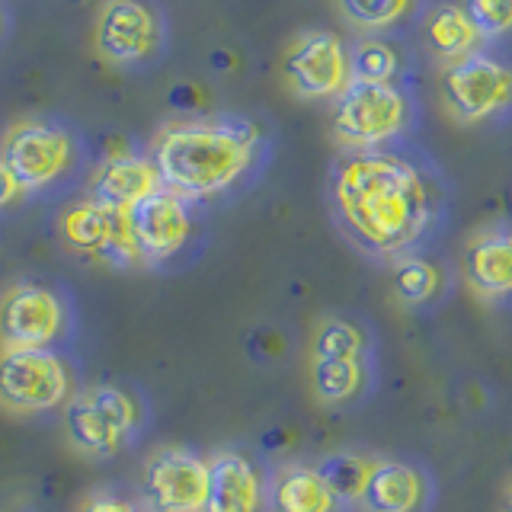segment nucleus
Instances as JSON below:
<instances>
[{
    "mask_svg": "<svg viewBox=\"0 0 512 512\" xmlns=\"http://www.w3.org/2000/svg\"><path fill=\"white\" fill-rule=\"evenodd\" d=\"M448 112L458 122H484L512 106V68L487 55L458 58L442 74Z\"/></svg>",
    "mask_w": 512,
    "mask_h": 512,
    "instance_id": "obj_9",
    "label": "nucleus"
},
{
    "mask_svg": "<svg viewBox=\"0 0 512 512\" xmlns=\"http://www.w3.org/2000/svg\"><path fill=\"white\" fill-rule=\"evenodd\" d=\"M61 237L77 253H87L106 266H138L141 256L128 231L125 212L106 208L93 199L74 202L61 215Z\"/></svg>",
    "mask_w": 512,
    "mask_h": 512,
    "instance_id": "obj_11",
    "label": "nucleus"
},
{
    "mask_svg": "<svg viewBox=\"0 0 512 512\" xmlns=\"http://www.w3.org/2000/svg\"><path fill=\"white\" fill-rule=\"evenodd\" d=\"M400 61L394 48L381 39H365L349 52V74L352 80H365V84H391Z\"/></svg>",
    "mask_w": 512,
    "mask_h": 512,
    "instance_id": "obj_24",
    "label": "nucleus"
},
{
    "mask_svg": "<svg viewBox=\"0 0 512 512\" xmlns=\"http://www.w3.org/2000/svg\"><path fill=\"white\" fill-rule=\"evenodd\" d=\"M61 423L64 436L80 455L112 458L141 436L148 410L138 394L119 388V384H93L64 404Z\"/></svg>",
    "mask_w": 512,
    "mask_h": 512,
    "instance_id": "obj_3",
    "label": "nucleus"
},
{
    "mask_svg": "<svg viewBox=\"0 0 512 512\" xmlns=\"http://www.w3.org/2000/svg\"><path fill=\"white\" fill-rule=\"evenodd\" d=\"M23 512H32V509H23Z\"/></svg>",
    "mask_w": 512,
    "mask_h": 512,
    "instance_id": "obj_30",
    "label": "nucleus"
},
{
    "mask_svg": "<svg viewBox=\"0 0 512 512\" xmlns=\"http://www.w3.org/2000/svg\"><path fill=\"white\" fill-rule=\"evenodd\" d=\"M327 205L346 244L368 263L391 269L432 247L445 224L448 192L429 160L384 144L336 157Z\"/></svg>",
    "mask_w": 512,
    "mask_h": 512,
    "instance_id": "obj_1",
    "label": "nucleus"
},
{
    "mask_svg": "<svg viewBox=\"0 0 512 512\" xmlns=\"http://www.w3.org/2000/svg\"><path fill=\"white\" fill-rule=\"evenodd\" d=\"M285 77L304 100H330L340 96L352 80L349 52L333 32H304L285 55Z\"/></svg>",
    "mask_w": 512,
    "mask_h": 512,
    "instance_id": "obj_12",
    "label": "nucleus"
},
{
    "mask_svg": "<svg viewBox=\"0 0 512 512\" xmlns=\"http://www.w3.org/2000/svg\"><path fill=\"white\" fill-rule=\"evenodd\" d=\"M260 128L247 119H189L157 135L151 160L164 189L186 202L212 199L237 186L260 154Z\"/></svg>",
    "mask_w": 512,
    "mask_h": 512,
    "instance_id": "obj_2",
    "label": "nucleus"
},
{
    "mask_svg": "<svg viewBox=\"0 0 512 512\" xmlns=\"http://www.w3.org/2000/svg\"><path fill=\"white\" fill-rule=\"evenodd\" d=\"M311 391L324 407H359L378 391V359H314Z\"/></svg>",
    "mask_w": 512,
    "mask_h": 512,
    "instance_id": "obj_19",
    "label": "nucleus"
},
{
    "mask_svg": "<svg viewBox=\"0 0 512 512\" xmlns=\"http://www.w3.org/2000/svg\"><path fill=\"white\" fill-rule=\"evenodd\" d=\"M458 7L471 20L480 39H496L512 32V0H461Z\"/></svg>",
    "mask_w": 512,
    "mask_h": 512,
    "instance_id": "obj_26",
    "label": "nucleus"
},
{
    "mask_svg": "<svg viewBox=\"0 0 512 512\" xmlns=\"http://www.w3.org/2000/svg\"><path fill=\"white\" fill-rule=\"evenodd\" d=\"M20 192H23L20 183H16V176L4 164V157H0V208H7L16 196H20Z\"/></svg>",
    "mask_w": 512,
    "mask_h": 512,
    "instance_id": "obj_28",
    "label": "nucleus"
},
{
    "mask_svg": "<svg viewBox=\"0 0 512 512\" xmlns=\"http://www.w3.org/2000/svg\"><path fill=\"white\" fill-rule=\"evenodd\" d=\"M477 29L471 26V20L464 16V10L458 4H439L429 13L426 20V42L436 55L448 58V64L458 58L474 55L477 45Z\"/></svg>",
    "mask_w": 512,
    "mask_h": 512,
    "instance_id": "obj_23",
    "label": "nucleus"
},
{
    "mask_svg": "<svg viewBox=\"0 0 512 512\" xmlns=\"http://www.w3.org/2000/svg\"><path fill=\"white\" fill-rule=\"evenodd\" d=\"M314 359H378V330L359 314H330L314 327Z\"/></svg>",
    "mask_w": 512,
    "mask_h": 512,
    "instance_id": "obj_21",
    "label": "nucleus"
},
{
    "mask_svg": "<svg viewBox=\"0 0 512 512\" xmlns=\"http://www.w3.org/2000/svg\"><path fill=\"white\" fill-rule=\"evenodd\" d=\"M4 164L23 192H39L68 176L77 157V144L68 128L42 119L16 122L4 138Z\"/></svg>",
    "mask_w": 512,
    "mask_h": 512,
    "instance_id": "obj_7",
    "label": "nucleus"
},
{
    "mask_svg": "<svg viewBox=\"0 0 512 512\" xmlns=\"http://www.w3.org/2000/svg\"><path fill=\"white\" fill-rule=\"evenodd\" d=\"M71 333V304L55 285L16 282L0 298L4 349H55Z\"/></svg>",
    "mask_w": 512,
    "mask_h": 512,
    "instance_id": "obj_6",
    "label": "nucleus"
},
{
    "mask_svg": "<svg viewBox=\"0 0 512 512\" xmlns=\"http://www.w3.org/2000/svg\"><path fill=\"white\" fill-rule=\"evenodd\" d=\"M93 45L112 64H135L157 52L160 23L141 0H106L96 16Z\"/></svg>",
    "mask_w": 512,
    "mask_h": 512,
    "instance_id": "obj_15",
    "label": "nucleus"
},
{
    "mask_svg": "<svg viewBox=\"0 0 512 512\" xmlns=\"http://www.w3.org/2000/svg\"><path fill=\"white\" fill-rule=\"evenodd\" d=\"M439 503V480L420 458H384L368 480L359 512H432Z\"/></svg>",
    "mask_w": 512,
    "mask_h": 512,
    "instance_id": "obj_14",
    "label": "nucleus"
},
{
    "mask_svg": "<svg viewBox=\"0 0 512 512\" xmlns=\"http://www.w3.org/2000/svg\"><path fill=\"white\" fill-rule=\"evenodd\" d=\"M269 474L247 452L221 448L208 458V503L205 512H269Z\"/></svg>",
    "mask_w": 512,
    "mask_h": 512,
    "instance_id": "obj_16",
    "label": "nucleus"
},
{
    "mask_svg": "<svg viewBox=\"0 0 512 512\" xmlns=\"http://www.w3.org/2000/svg\"><path fill=\"white\" fill-rule=\"evenodd\" d=\"M160 186V173L154 167L151 157L138 154H116L96 170L93 176V202H100L116 212H128L132 205H138L144 196H151Z\"/></svg>",
    "mask_w": 512,
    "mask_h": 512,
    "instance_id": "obj_20",
    "label": "nucleus"
},
{
    "mask_svg": "<svg viewBox=\"0 0 512 512\" xmlns=\"http://www.w3.org/2000/svg\"><path fill=\"white\" fill-rule=\"evenodd\" d=\"M410 122V103L394 84H365L349 80L333 106V135L346 151L384 148L404 135Z\"/></svg>",
    "mask_w": 512,
    "mask_h": 512,
    "instance_id": "obj_4",
    "label": "nucleus"
},
{
    "mask_svg": "<svg viewBox=\"0 0 512 512\" xmlns=\"http://www.w3.org/2000/svg\"><path fill=\"white\" fill-rule=\"evenodd\" d=\"M416 0H340V10L349 23L365 29H388L413 10Z\"/></svg>",
    "mask_w": 512,
    "mask_h": 512,
    "instance_id": "obj_25",
    "label": "nucleus"
},
{
    "mask_svg": "<svg viewBox=\"0 0 512 512\" xmlns=\"http://www.w3.org/2000/svg\"><path fill=\"white\" fill-rule=\"evenodd\" d=\"M74 397L71 362L58 349H4L0 404L13 413H52Z\"/></svg>",
    "mask_w": 512,
    "mask_h": 512,
    "instance_id": "obj_5",
    "label": "nucleus"
},
{
    "mask_svg": "<svg viewBox=\"0 0 512 512\" xmlns=\"http://www.w3.org/2000/svg\"><path fill=\"white\" fill-rule=\"evenodd\" d=\"M269 512H349L320 477L311 461H285L269 471L266 484Z\"/></svg>",
    "mask_w": 512,
    "mask_h": 512,
    "instance_id": "obj_18",
    "label": "nucleus"
},
{
    "mask_svg": "<svg viewBox=\"0 0 512 512\" xmlns=\"http://www.w3.org/2000/svg\"><path fill=\"white\" fill-rule=\"evenodd\" d=\"M458 279L484 304L512 308V224H490L468 237Z\"/></svg>",
    "mask_w": 512,
    "mask_h": 512,
    "instance_id": "obj_13",
    "label": "nucleus"
},
{
    "mask_svg": "<svg viewBox=\"0 0 512 512\" xmlns=\"http://www.w3.org/2000/svg\"><path fill=\"white\" fill-rule=\"evenodd\" d=\"M378 461H381V455L365 452V448H336V452L320 455L314 464H317L320 477L327 480V487L333 490L336 500H340L349 512H359L362 496L368 490V480H372Z\"/></svg>",
    "mask_w": 512,
    "mask_h": 512,
    "instance_id": "obj_22",
    "label": "nucleus"
},
{
    "mask_svg": "<svg viewBox=\"0 0 512 512\" xmlns=\"http://www.w3.org/2000/svg\"><path fill=\"white\" fill-rule=\"evenodd\" d=\"M503 512H512V480L506 484V493H503Z\"/></svg>",
    "mask_w": 512,
    "mask_h": 512,
    "instance_id": "obj_29",
    "label": "nucleus"
},
{
    "mask_svg": "<svg viewBox=\"0 0 512 512\" xmlns=\"http://www.w3.org/2000/svg\"><path fill=\"white\" fill-rule=\"evenodd\" d=\"M391 288L400 308L416 317H429V314H439L445 304L455 298L458 272L452 263H445L442 256L426 250L391 266Z\"/></svg>",
    "mask_w": 512,
    "mask_h": 512,
    "instance_id": "obj_17",
    "label": "nucleus"
},
{
    "mask_svg": "<svg viewBox=\"0 0 512 512\" xmlns=\"http://www.w3.org/2000/svg\"><path fill=\"white\" fill-rule=\"evenodd\" d=\"M128 231L138 247L144 266L170 263L180 256L196 234V218H192V202L160 186L151 196H144L138 205L125 212Z\"/></svg>",
    "mask_w": 512,
    "mask_h": 512,
    "instance_id": "obj_10",
    "label": "nucleus"
},
{
    "mask_svg": "<svg viewBox=\"0 0 512 512\" xmlns=\"http://www.w3.org/2000/svg\"><path fill=\"white\" fill-rule=\"evenodd\" d=\"M80 512H144L135 500H128L122 493H112V490H96L87 496V503Z\"/></svg>",
    "mask_w": 512,
    "mask_h": 512,
    "instance_id": "obj_27",
    "label": "nucleus"
},
{
    "mask_svg": "<svg viewBox=\"0 0 512 512\" xmlns=\"http://www.w3.org/2000/svg\"><path fill=\"white\" fill-rule=\"evenodd\" d=\"M144 512H205L208 458L189 448H160L141 471Z\"/></svg>",
    "mask_w": 512,
    "mask_h": 512,
    "instance_id": "obj_8",
    "label": "nucleus"
}]
</instances>
